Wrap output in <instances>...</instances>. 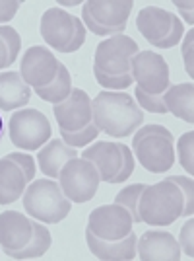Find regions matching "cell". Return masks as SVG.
<instances>
[{
  "instance_id": "cell-22",
  "label": "cell",
  "mask_w": 194,
  "mask_h": 261,
  "mask_svg": "<svg viewBox=\"0 0 194 261\" xmlns=\"http://www.w3.org/2000/svg\"><path fill=\"white\" fill-rule=\"evenodd\" d=\"M163 101L167 111H171L175 117L192 123L194 121V86L192 82H183L169 86L163 92Z\"/></svg>"
},
{
  "instance_id": "cell-4",
  "label": "cell",
  "mask_w": 194,
  "mask_h": 261,
  "mask_svg": "<svg viewBox=\"0 0 194 261\" xmlns=\"http://www.w3.org/2000/svg\"><path fill=\"white\" fill-rule=\"evenodd\" d=\"M23 208L43 224H56L68 217L72 203L53 179H35L23 191Z\"/></svg>"
},
{
  "instance_id": "cell-13",
  "label": "cell",
  "mask_w": 194,
  "mask_h": 261,
  "mask_svg": "<svg viewBox=\"0 0 194 261\" xmlns=\"http://www.w3.org/2000/svg\"><path fill=\"white\" fill-rule=\"evenodd\" d=\"M132 0H89L82 10L89 14V18L105 30H120L124 32L126 20L132 12Z\"/></svg>"
},
{
  "instance_id": "cell-40",
  "label": "cell",
  "mask_w": 194,
  "mask_h": 261,
  "mask_svg": "<svg viewBox=\"0 0 194 261\" xmlns=\"http://www.w3.org/2000/svg\"><path fill=\"white\" fill-rule=\"evenodd\" d=\"M8 66V51H6V45L0 39V68H6Z\"/></svg>"
},
{
  "instance_id": "cell-38",
  "label": "cell",
  "mask_w": 194,
  "mask_h": 261,
  "mask_svg": "<svg viewBox=\"0 0 194 261\" xmlns=\"http://www.w3.org/2000/svg\"><path fill=\"white\" fill-rule=\"evenodd\" d=\"M22 2L16 0H0V25H4V22H10L16 16V12L20 10Z\"/></svg>"
},
{
  "instance_id": "cell-10",
  "label": "cell",
  "mask_w": 194,
  "mask_h": 261,
  "mask_svg": "<svg viewBox=\"0 0 194 261\" xmlns=\"http://www.w3.org/2000/svg\"><path fill=\"white\" fill-rule=\"evenodd\" d=\"M58 72V61L54 53H51L43 45H33L22 57L20 63V76L29 88L49 86L56 78Z\"/></svg>"
},
{
  "instance_id": "cell-17",
  "label": "cell",
  "mask_w": 194,
  "mask_h": 261,
  "mask_svg": "<svg viewBox=\"0 0 194 261\" xmlns=\"http://www.w3.org/2000/svg\"><path fill=\"white\" fill-rule=\"evenodd\" d=\"M82 158L91 162L99 172V179L111 184L120 168V146L117 142L99 141L87 146L82 152Z\"/></svg>"
},
{
  "instance_id": "cell-34",
  "label": "cell",
  "mask_w": 194,
  "mask_h": 261,
  "mask_svg": "<svg viewBox=\"0 0 194 261\" xmlns=\"http://www.w3.org/2000/svg\"><path fill=\"white\" fill-rule=\"evenodd\" d=\"M6 158H10L12 162H16L20 168H22L23 175L27 179V184H31L33 177H35V160H33L29 154H23V152H12L8 154Z\"/></svg>"
},
{
  "instance_id": "cell-21",
  "label": "cell",
  "mask_w": 194,
  "mask_h": 261,
  "mask_svg": "<svg viewBox=\"0 0 194 261\" xmlns=\"http://www.w3.org/2000/svg\"><path fill=\"white\" fill-rule=\"evenodd\" d=\"M27 179L22 168L10 158H0V205H10L18 201L25 191Z\"/></svg>"
},
{
  "instance_id": "cell-32",
  "label": "cell",
  "mask_w": 194,
  "mask_h": 261,
  "mask_svg": "<svg viewBox=\"0 0 194 261\" xmlns=\"http://www.w3.org/2000/svg\"><path fill=\"white\" fill-rule=\"evenodd\" d=\"M136 103L146 109V111H151V113H167L165 101H163V94L151 96V94L142 92L140 88H136Z\"/></svg>"
},
{
  "instance_id": "cell-24",
  "label": "cell",
  "mask_w": 194,
  "mask_h": 261,
  "mask_svg": "<svg viewBox=\"0 0 194 261\" xmlns=\"http://www.w3.org/2000/svg\"><path fill=\"white\" fill-rule=\"evenodd\" d=\"M70 92H72V76H70L68 68H66L62 63H58L56 78H54L49 86L35 88V94L41 99H45V101H51L53 106L54 103L64 101V99L70 96Z\"/></svg>"
},
{
  "instance_id": "cell-23",
  "label": "cell",
  "mask_w": 194,
  "mask_h": 261,
  "mask_svg": "<svg viewBox=\"0 0 194 261\" xmlns=\"http://www.w3.org/2000/svg\"><path fill=\"white\" fill-rule=\"evenodd\" d=\"M51 244H53L51 232L47 230V226L39 224V220H37V222H33V236L27 242V246L22 248V250L4 251V253L10 255L12 259H37L43 253H47V250L51 248Z\"/></svg>"
},
{
  "instance_id": "cell-14",
  "label": "cell",
  "mask_w": 194,
  "mask_h": 261,
  "mask_svg": "<svg viewBox=\"0 0 194 261\" xmlns=\"http://www.w3.org/2000/svg\"><path fill=\"white\" fill-rule=\"evenodd\" d=\"M74 33V16L62 8H49L41 18V37L54 51H64Z\"/></svg>"
},
{
  "instance_id": "cell-11",
  "label": "cell",
  "mask_w": 194,
  "mask_h": 261,
  "mask_svg": "<svg viewBox=\"0 0 194 261\" xmlns=\"http://www.w3.org/2000/svg\"><path fill=\"white\" fill-rule=\"evenodd\" d=\"M53 113L60 130L66 133L82 130L91 123V99L84 90L72 88L70 96L64 101L54 103Z\"/></svg>"
},
{
  "instance_id": "cell-8",
  "label": "cell",
  "mask_w": 194,
  "mask_h": 261,
  "mask_svg": "<svg viewBox=\"0 0 194 261\" xmlns=\"http://www.w3.org/2000/svg\"><path fill=\"white\" fill-rule=\"evenodd\" d=\"M138 45L126 35H115L97 45L93 57V68L101 70L103 74L120 76L130 72V59L138 53Z\"/></svg>"
},
{
  "instance_id": "cell-41",
  "label": "cell",
  "mask_w": 194,
  "mask_h": 261,
  "mask_svg": "<svg viewBox=\"0 0 194 261\" xmlns=\"http://www.w3.org/2000/svg\"><path fill=\"white\" fill-rule=\"evenodd\" d=\"M58 6H80V2H78V0H72V2H62V0H58Z\"/></svg>"
},
{
  "instance_id": "cell-20",
  "label": "cell",
  "mask_w": 194,
  "mask_h": 261,
  "mask_svg": "<svg viewBox=\"0 0 194 261\" xmlns=\"http://www.w3.org/2000/svg\"><path fill=\"white\" fill-rule=\"evenodd\" d=\"M72 158H78V152L76 148L68 146L64 141L60 139H53V141L45 142L43 148L37 154V162H39V168L47 177H58L62 166H64L68 160Z\"/></svg>"
},
{
  "instance_id": "cell-18",
  "label": "cell",
  "mask_w": 194,
  "mask_h": 261,
  "mask_svg": "<svg viewBox=\"0 0 194 261\" xmlns=\"http://www.w3.org/2000/svg\"><path fill=\"white\" fill-rule=\"evenodd\" d=\"M171 22L173 14L169 10L157 8V6H146V8H142L136 18V28L146 37L148 43L157 45L169 33Z\"/></svg>"
},
{
  "instance_id": "cell-35",
  "label": "cell",
  "mask_w": 194,
  "mask_h": 261,
  "mask_svg": "<svg viewBox=\"0 0 194 261\" xmlns=\"http://www.w3.org/2000/svg\"><path fill=\"white\" fill-rule=\"evenodd\" d=\"M192 234H194V220L188 217L186 224L181 228V238H179V246H181V251L186 253L188 259L194 257V248H192Z\"/></svg>"
},
{
  "instance_id": "cell-25",
  "label": "cell",
  "mask_w": 194,
  "mask_h": 261,
  "mask_svg": "<svg viewBox=\"0 0 194 261\" xmlns=\"http://www.w3.org/2000/svg\"><path fill=\"white\" fill-rule=\"evenodd\" d=\"M144 187H146L144 184L128 185V187H124L122 191H119L117 197H115V203L126 208L134 222H140V215H138V199H140Z\"/></svg>"
},
{
  "instance_id": "cell-3",
  "label": "cell",
  "mask_w": 194,
  "mask_h": 261,
  "mask_svg": "<svg viewBox=\"0 0 194 261\" xmlns=\"http://www.w3.org/2000/svg\"><path fill=\"white\" fill-rule=\"evenodd\" d=\"M136 160L151 174H165L175 164L173 133L163 125L138 127L132 139Z\"/></svg>"
},
{
  "instance_id": "cell-33",
  "label": "cell",
  "mask_w": 194,
  "mask_h": 261,
  "mask_svg": "<svg viewBox=\"0 0 194 261\" xmlns=\"http://www.w3.org/2000/svg\"><path fill=\"white\" fill-rule=\"evenodd\" d=\"M184 37V25L183 22L177 18V16H173V22H171V30H169V33L163 37L159 43L155 45L157 49H171V47H175V45L179 43L181 39Z\"/></svg>"
},
{
  "instance_id": "cell-29",
  "label": "cell",
  "mask_w": 194,
  "mask_h": 261,
  "mask_svg": "<svg viewBox=\"0 0 194 261\" xmlns=\"http://www.w3.org/2000/svg\"><path fill=\"white\" fill-rule=\"evenodd\" d=\"M0 39L6 45V51H8V66L16 63V57L20 55L22 49V39H20V33L16 32L12 25H0Z\"/></svg>"
},
{
  "instance_id": "cell-7",
  "label": "cell",
  "mask_w": 194,
  "mask_h": 261,
  "mask_svg": "<svg viewBox=\"0 0 194 261\" xmlns=\"http://www.w3.org/2000/svg\"><path fill=\"white\" fill-rule=\"evenodd\" d=\"M130 76L138 84L136 88L151 96H159L171 86L169 65L161 55L151 51H138L130 59Z\"/></svg>"
},
{
  "instance_id": "cell-2",
  "label": "cell",
  "mask_w": 194,
  "mask_h": 261,
  "mask_svg": "<svg viewBox=\"0 0 194 261\" xmlns=\"http://www.w3.org/2000/svg\"><path fill=\"white\" fill-rule=\"evenodd\" d=\"M181 211L183 193L169 179L146 185L138 199L140 222H146L150 226H169L181 217Z\"/></svg>"
},
{
  "instance_id": "cell-1",
  "label": "cell",
  "mask_w": 194,
  "mask_h": 261,
  "mask_svg": "<svg viewBox=\"0 0 194 261\" xmlns=\"http://www.w3.org/2000/svg\"><path fill=\"white\" fill-rule=\"evenodd\" d=\"M91 121L99 133L124 139L144 123V113L132 96L103 90L91 101Z\"/></svg>"
},
{
  "instance_id": "cell-9",
  "label": "cell",
  "mask_w": 194,
  "mask_h": 261,
  "mask_svg": "<svg viewBox=\"0 0 194 261\" xmlns=\"http://www.w3.org/2000/svg\"><path fill=\"white\" fill-rule=\"evenodd\" d=\"M132 224L134 220L130 217V213L117 203L93 208L87 217V230L95 234L97 238L107 240V242L124 238L132 232Z\"/></svg>"
},
{
  "instance_id": "cell-5",
  "label": "cell",
  "mask_w": 194,
  "mask_h": 261,
  "mask_svg": "<svg viewBox=\"0 0 194 261\" xmlns=\"http://www.w3.org/2000/svg\"><path fill=\"white\" fill-rule=\"evenodd\" d=\"M10 141L22 150H37L51 139V123L39 109L16 111L8 123Z\"/></svg>"
},
{
  "instance_id": "cell-37",
  "label": "cell",
  "mask_w": 194,
  "mask_h": 261,
  "mask_svg": "<svg viewBox=\"0 0 194 261\" xmlns=\"http://www.w3.org/2000/svg\"><path fill=\"white\" fill-rule=\"evenodd\" d=\"M192 43H194V30L186 32V37H183V61L186 74L192 78L194 76V65H192Z\"/></svg>"
},
{
  "instance_id": "cell-28",
  "label": "cell",
  "mask_w": 194,
  "mask_h": 261,
  "mask_svg": "<svg viewBox=\"0 0 194 261\" xmlns=\"http://www.w3.org/2000/svg\"><path fill=\"white\" fill-rule=\"evenodd\" d=\"M192 146H194V133L188 130L181 135V139L177 142V152H179V162L186 170V174H194V164H192Z\"/></svg>"
},
{
  "instance_id": "cell-42",
  "label": "cell",
  "mask_w": 194,
  "mask_h": 261,
  "mask_svg": "<svg viewBox=\"0 0 194 261\" xmlns=\"http://www.w3.org/2000/svg\"><path fill=\"white\" fill-rule=\"evenodd\" d=\"M0 137H2V117H0Z\"/></svg>"
},
{
  "instance_id": "cell-39",
  "label": "cell",
  "mask_w": 194,
  "mask_h": 261,
  "mask_svg": "<svg viewBox=\"0 0 194 261\" xmlns=\"http://www.w3.org/2000/svg\"><path fill=\"white\" fill-rule=\"evenodd\" d=\"M175 6L179 8V12H181V16H183V20L188 25H192L194 23V18H192V2L188 0V2H175Z\"/></svg>"
},
{
  "instance_id": "cell-16",
  "label": "cell",
  "mask_w": 194,
  "mask_h": 261,
  "mask_svg": "<svg viewBox=\"0 0 194 261\" xmlns=\"http://www.w3.org/2000/svg\"><path fill=\"white\" fill-rule=\"evenodd\" d=\"M86 240L89 251L95 255L97 259L103 261H132L136 259V234L130 232L124 238L120 240H107L97 238L95 234H91L89 230H86Z\"/></svg>"
},
{
  "instance_id": "cell-6",
  "label": "cell",
  "mask_w": 194,
  "mask_h": 261,
  "mask_svg": "<svg viewBox=\"0 0 194 261\" xmlns=\"http://www.w3.org/2000/svg\"><path fill=\"white\" fill-rule=\"evenodd\" d=\"M58 179H60L62 193L74 203H87L89 199H93L101 181L97 168L84 158L68 160L62 166Z\"/></svg>"
},
{
  "instance_id": "cell-15",
  "label": "cell",
  "mask_w": 194,
  "mask_h": 261,
  "mask_svg": "<svg viewBox=\"0 0 194 261\" xmlns=\"http://www.w3.org/2000/svg\"><path fill=\"white\" fill-rule=\"evenodd\" d=\"M33 236V220L16 213V211H4L0 215V246L2 251L22 250Z\"/></svg>"
},
{
  "instance_id": "cell-31",
  "label": "cell",
  "mask_w": 194,
  "mask_h": 261,
  "mask_svg": "<svg viewBox=\"0 0 194 261\" xmlns=\"http://www.w3.org/2000/svg\"><path fill=\"white\" fill-rule=\"evenodd\" d=\"M120 146V168L117 175L111 179V184H122L124 179H128L132 172H134V154L130 150L128 146H124V144H119Z\"/></svg>"
},
{
  "instance_id": "cell-12",
  "label": "cell",
  "mask_w": 194,
  "mask_h": 261,
  "mask_svg": "<svg viewBox=\"0 0 194 261\" xmlns=\"http://www.w3.org/2000/svg\"><path fill=\"white\" fill-rule=\"evenodd\" d=\"M136 257L142 261H179L181 246L169 232L148 230L136 240Z\"/></svg>"
},
{
  "instance_id": "cell-30",
  "label": "cell",
  "mask_w": 194,
  "mask_h": 261,
  "mask_svg": "<svg viewBox=\"0 0 194 261\" xmlns=\"http://www.w3.org/2000/svg\"><path fill=\"white\" fill-rule=\"evenodd\" d=\"M93 74H95L97 84H101L103 88H107L111 92H119V90H126L130 84H134L132 76L128 74H120V76H111V74H103L101 70L93 68Z\"/></svg>"
},
{
  "instance_id": "cell-36",
  "label": "cell",
  "mask_w": 194,
  "mask_h": 261,
  "mask_svg": "<svg viewBox=\"0 0 194 261\" xmlns=\"http://www.w3.org/2000/svg\"><path fill=\"white\" fill-rule=\"evenodd\" d=\"M84 41H86V25H84L82 20L74 18V33H72V39H70V43L66 45V49L62 53H74L84 45Z\"/></svg>"
},
{
  "instance_id": "cell-19",
  "label": "cell",
  "mask_w": 194,
  "mask_h": 261,
  "mask_svg": "<svg viewBox=\"0 0 194 261\" xmlns=\"http://www.w3.org/2000/svg\"><path fill=\"white\" fill-rule=\"evenodd\" d=\"M31 98V88L23 82L20 72H0V109L14 111L23 108Z\"/></svg>"
},
{
  "instance_id": "cell-26",
  "label": "cell",
  "mask_w": 194,
  "mask_h": 261,
  "mask_svg": "<svg viewBox=\"0 0 194 261\" xmlns=\"http://www.w3.org/2000/svg\"><path fill=\"white\" fill-rule=\"evenodd\" d=\"M169 181L177 185L183 193V211L181 217H192L194 213V181L192 177H184V175H171L167 177Z\"/></svg>"
},
{
  "instance_id": "cell-27",
  "label": "cell",
  "mask_w": 194,
  "mask_h": 261,
  "mask_svg": "<svg viewBox=\"0 0 194 261\" xmlns=\"http://www.w3.org/2000/svg\"><path fill=\"white\" fill-rule=\"evenodd\" d=\"M62 133V141L72 146V148H82V146H87L89 142H93L99 135V129L93 125V121L87 125L86 129L76 130V133H66V130H60Z\"/></svg>"
}]
</instances>
